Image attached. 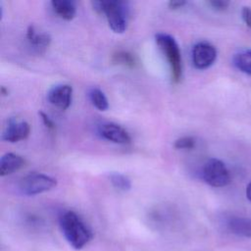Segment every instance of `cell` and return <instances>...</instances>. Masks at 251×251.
Masks as SVG:
<instances>
[{"instance_id":"1","label":"cell","mask_w":251,"mask_h":251,"mask_svg":"<svg viewBox=\"0 0 251 251\" xmlns=\"http://www.w3.org/2000/svg\"><path fill=\"white\" fill-rule=\"evenodd\" d=\"M60 226L67 241L76 250L83 248L92 237L91 231L73 211H68L61 216Z\"/></svg>"},{"instance_id":"2","label":"cell","mask_w":251,"mask_h":251,"mask_svg":"<svg viewBox=\"0 0 251 251\" xmlns=\"http://www.w3.org/2000/svg\"><path fill=\"white\" fill-rule=\"evenodd\" d=\"M93 9L104 14L110 28L116 33H123L126 28L127 8L122 1H92Z\"/></svg>"},{"instance_id":"3","label":"cell","mask_w":251,"mask_h":251,"mask_svg":"<svg viewBox=\"0 0 251 251\" xmlns=\"http://www.w3.org/2000/svg\"><path fill=\"white\" fill-rule=\"evenodd\" d=\"M156 42L163 52L165 57L167 58L172 81L177 83L182 75V62H181V54L176 39L170 34L160 32L155 36Z\"/></svg>"},{"instance_id":"4","label":"cell","mask_w":251,"mask_h":251,"mask_svg":"<svg viewBox=\"0 0 251 251\" xmlns=\"http://www.w3.org/2000/svg\"><path fill=\"white\" fill-rule=\"evenodd\" d=\"M56 185V178L44 174L31 173L21 179L19 188L23 194L33 196L49 191Z\"/></svg>"},{"instance_id":"5","label":"cell","mask_w":251,"mask_h":251,"mask_svg":"<svg viewBox=\"0 0 251 251\" xmlns=\"http://www.w3.org/2000/svg\"><path fill=\"white\" fill-rule=\"evenodd\" d=\"M204 180L211 186L223 187L230 182V175L225 163L221 160L212 158L209 159L202 171Z\"/></svg>"},{"instance_id":"6","label":"cell","mask_w":251,"mask_h":251,"mask_svg":"<svg viewBox=\"0 0 251 251\" xmlns=\"http://www.w3.org/2000/svg\"><path fill=\"white\" fill-rule=\"evenodd\" d=\"M216 58L217 50L209 42H198L192 48V63L197 69H207L215 62Z\"/></svg>"},{"instance_id":"7","label":"cell","mask_w":251,"mask_h":251,"mask_svg":"<svg viewBox=\"0 0 251 251\" xmlns=\"http://www.w3.org/2000/svg\"><path fill=\"white\" fill-rule=\"evenodd\" d=\"M30 131L29 125L25 121L10 119L2 134V139L8 142H18L25 139Z\"/></svg>"},{"instance_id":"8","label":"cell","mask_w":251,"mask_h":251,"mask_svg":"<svg viewBox=\"0 0 251 251\" xmlns=\"http://www.w3.org/2000/svg\"><path fill=\"white\" fill-rule=\"evenodd\" d=\"M73 88L69 84H59L53 86L47 94L48 101L55 107L66 110L70 107L72 102Z\"/></svg>"},{"instance_id":"9","label":"cell","mask_w":251,"mask_h":251,"mask_svg":"<svg viewBox=\"0 0 251 251\" xmlns=\"http://www.w3.org/2000/svg\"><path fill=\"white\" fill-rule=\"evenodd\" d=\"M99 133L103 138L114 143L126 144L130 142L128 132L123 126L114 123L103 124L99 128Z\"/></svg>"},{"instance_id":"10","label":"cell","mask_w":251,"mask_h":251,"mask_svg":"<svg viewBox=\"0 0 251 251\" xmlns=\"http://www.w3.org/2000/svg\"><path fill=\"white\" fill-rule=\"evenodd\" d=\"M25 165V160L15 153H6L0 159V176H5L19 171Z\"/></svg>"},{"instance_id":"11","label":"cell","mask_w":251,"mask_h":251,"mask_svg":"<svg viewBox=\"0 0 251 251\" xmlns=\"http://www.w3.org/2000/svg\"><path fill=\"white\" fill-rule=\"evenodd\" d=\"M227 229L240 237L251 238V219L244 217H231L226 222Z\"/></svg>"},{"instance_id":"12","label":"cell","mask_w":251,"mask_h":251,"mask_svg":"<svg viewBox=\"0 0 251 251\" xmlns=\"http://www.w3.org/2000/svg\"><path fill=\"white\" fill-rule=\"evenodd\" d=\"M51 6L54 12L62 19L66 21H71L75 16V5L70 0H53L51 1Z\"/></svg>"},{"instance_id":"13","label":"cell","mask_w":251,"mask_h":251,"mask_svg":"<svg viewBox=\"0 0 251 251\" xmlns=\"http://www.w3.org/2000/svg\"><path fill=\"white\" fill-rule=\"evenodd\" d=\"M26 38L30 45H32L37 50H44L47 48L51 42V37L48 33L40 32L38 33L33 25H29L26 30Z\"/></svg>"},{"instance_id":"14","label":"cell","mask_w":251,"mask_h":251,"mask_svg":"<svg viewBox=\"0 0 251 251\" xmlns=\"http://www.w3.org/2000/svg\"><path fill=\"white\" fill-rule=\"evenodd\" d=\"M89 98L93 106L99 111H106L109 108L108 99L101 89L92 88L89 92Z\"/></svg>"},{"instance_id":"15","label":"cell","mask_w":251,"mask_h":251,"mask_svg":"<svg viewBox=\"0 0 251 251\" xmlns=\"http://www.w3.org/2000/svg\"><path fill=\"white\" fill-rule=\"evenodd\" d=\"M234 65L241 72L251 75V50L237 54L234 57Z\"/></svg>"},{"instance_id":"16","label":"cell","mask_w":251,"mask_h":251,"mask_svg":"<svg viewBox=\"0 0 251 251\" xmlns=\"http://www.w3.org/2000/svg\"><path fill=\"white\" fill-rule=\"evenodd\" d=\"M112 62L114 64L133 68L136 65L135 57L127 51H117L112 56Z\"/></svg>"},{"instance_id":"17","label":"cell","mask_w":251,"mask_h":251,"mask_svg":"<svg viewBox=\"0 0 251 251\" xmlns=\"http://www.w3.org/2000/svg\"><path fill=\"white\" fill-rule=\"evenodd\" d=\"M109 178H110V181L113 184V186L121 191H127L131 187L130 179L123 174L112 173L110 175Z\"/></svg>"},{"instance_id":"18","label":"cell","mask_w":251,"mask_h":251,"mask_svg":"<svg viewBox=\"0 0 251 251\" xmlns=\"http://www.w3.org/2000/svg\"><path fill=\"white\" fill-rule=\"evenodd\" d=\"M174 146L176 149H191L195 146V139L192 136H182L175 141Z\"/></svg>"},{"instance_id":"19","label":"cell","mask_w":251,"mask_h":251,"mask_svg":"<svg viewBox=\"0 0 251 251\" xmlns=\"http://www.w3.org/2000/svg\"><path fill=\"white\" fill-rule=\"evenodd\" d=\"M208 3L213 9H215L217 11L226 10L227 7L229 6V2L226 1V0H212V1H209Z\"/></svg>"},{"instance_id":"20","label":"cell","mask_w":251,"mask_h":251,"mask_svg":"<svg viewBox=\"0 0 251 251\" xmlns=\"http://www.w3.org/2000/svg\"><path fill=\"white\" fill-rule=\"evenodd\" d=\"M241 16L246 24V25L251 28V8L250 7H243L241 11Z\"/></svg>"},{"instance_id":"21","label":"cell","mask_w":251,"mask_h":251,"mask_svg":"<svg viewBox=\"0 0 251 251\" xmlns=\"http://www.w3.org/2000/svg\"><path fill=\"white\" fill-rule=\"evenodd\" d=\"M39 116L41 117V120H42L43 124L45 125V126H46L48 129H50V130L55 129V125H54V123L52 122V120H51L45 113L39 112Z\"/></svg>"},{"instance_id":"22","label":"cell","mask_w":251,"mask_h":251,"mask_svg":"<svg viewBox=\"0 0 251 251\" xmlns=\"http://www.w3.org/2000/svg\"><path fill=\"white\" fill-rule=\"evenodd\" d=\"M185 4H186V2L183 1V0H174V1H170V2L168 3L169 8L174 9V10L179 9V8H181L182 6H184Z\"/></svg>"},{"instance_id":"23","label":"cell","mask_w":251,"mask_h":251,"mask_svg":"<svg viewBox=\"0 0 251 251\" xmlns=\"http://www.w3.org/2000/svg\"><path fill=\"white\" fill-rule=\"evenodd\" d=\"M245 193H246V197H247V199L251 202V182H249V183L247 184Z\"/></svg>"},{"instance_id":"24","label":"cell","mask_w":251,"mask_h":251,"mask_svg":"<svg viewBox=\"0 0 251 251\" xmlns=\"http://www.w3.org/2000/svg\"><path fill=\"white\" fill-rule=\"evenodd\" d=\"M1 93H2L3 95H7V94H8V90H7L4 86H1Z\"/></svg>"}]
</instances>
